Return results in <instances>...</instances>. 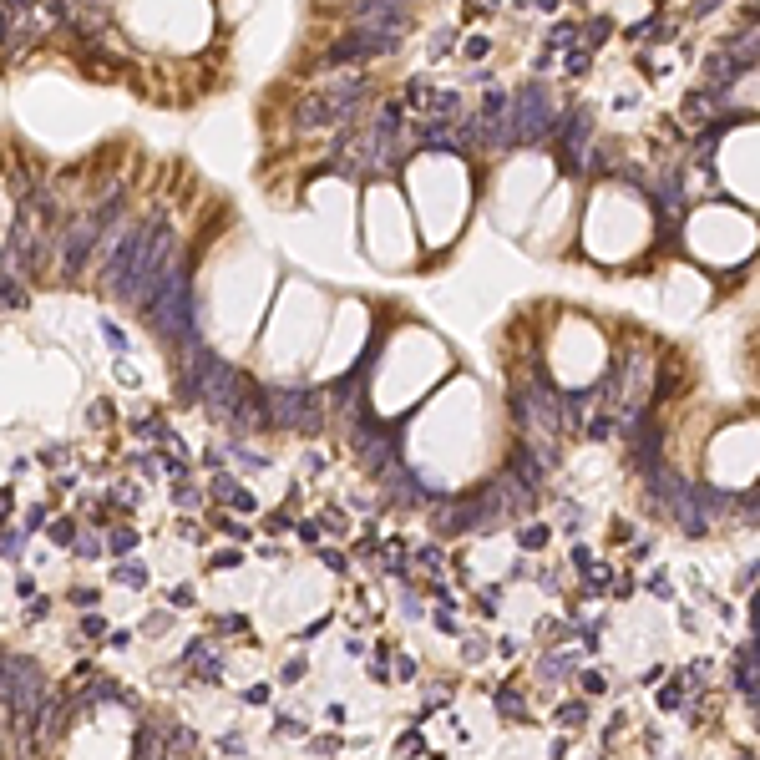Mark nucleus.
Returning <instances> with one entry per match:
<instances>
[{
    "label": "nucleus",
    "mask_w": 760,
    "mask_h": 760,
    "mask_svg": "<svg viewBox=\"0 0 760 760\" xmlns=\"http://www.w3.org/2000/svg\"><path fill=\"white\" fill-rule=\"evenodd\" d=\"M208 492H213V497H218V502H239V492H244V487H239V482H234V477H228V472H218V477H213V487H208Z\"/></svg>",
    "instance_id": "obj_6"
},
{
    "label": "nucleus",
    "mask_w": 760,
    "mask_h": 760,
    "mask_svg": "<svg viewBox=\"0 0 760 760\" xmlns=\"http://www.w3.org/2000/svg\"><path fill=\"white\" fill-rule=\"evenodd\" d=\"M168 603H173V608H193V588H178V593H168Z\"/></svg>",
    "instance_id": "obj_17"
},
{
    "label": "nucleus",
    "mask_w": 760,
    "mask_h": 760,
    "mask_svg": "<svg viewBox=\"0 0 760 760\" xmlns=\"http://www.w3.org/2000/svg\"><path fill=\"white\" fill-rule=\"evenodd\" d=\"M82 634L87 639H107V619L97 614V608H92V614H82Z\"/></svg>",
    "instance_id": "obj_11"
},
{
    "label": "nucleus",
    "mask_w": 760,
    "mask_h": 760,
    "mask_svg": "<svg viewBox=\"0 0 760 760\" xmlns=\"http://www.w3.org/2000/svg\"><path fill=\"white\" fill-rule=\"evenodd\" d=\"M173 502H178L183 512H193V507H198V487H193L188 477H178V487H173Z\"/></svg>",
    "instance_id": "obj_8"
},
{
    "label": "nucleus",
    "mask_w": 760,
    "mask_h": 760,
    "mask_svg": "<svg viewBox=\"0 0 760 760\" xmlns=\"http://www.w3.org/2000/svg\"><path fill=\"white\" fill-rule=\"evenodd\" d=\"M264 416L269 426H284V431H304L315 436L325 426V411H320V396L310 386H264Z\"/></svg>",
    "instance_id": "obj_1"
},
{
    "label": "nucleus",
    "mask_w": 760,
    "mask_h": 760,
    "mask_svg": "<svg viewBox=\"0 0 760 760\" xmlns=\"http://www.w3.org/2000/svg\"><path fill=\"white\" fill-rule=\"evenodd\" d=\"M735 684L745 690V700L755 705V649H750V644H745V649L735 654Z\"/></svg>",
    "instance_id": "obj_5"
},
{
    "label": "nucleus",
    "mask_w": 760,
    "mask_h": 760,
    "mask_svg": "<svg viewBox=\"0 0 760 760\" xmlns=\"http://www.w3.org/2000/svg\"><path fill=\"white\" fill-rule=\"evenodd\" d=\"M0 674H6V649H0Z\"/></svg>",
    "instance_id": "obj_23"
},
{
    "label": "nucleus",
    "mask_w": 760,
    "mask_h": 760,
    "mask_svg": "<svg viewBox=\"0 0 760 760\" xmlns=\"http://www.w3.org/2000/svg\"><path fill=\"white\" fill-rule=\"evenodd\" d=\"M213 624H218V634H244V629H249L244 614H223V619H213Z\"/></svg>",
    "instance_id": "obj_14"
},
{
    "label": "nucleus",
    "mask_w": 760,
    "mask_h": 760,
    "mask_svg": "<svg viewBox=\"0 0 760 760\" xmlns=\"http://www.w3.org/2000/svg\"><path fill=\"white\" fill-rule=\"evenodd\" d=\"M497 705H502V715H507V720H527V710H522V700H517L512 690H502V695H497Z\"/></svg>",
    "instance_id": "obj_13"
},
{
    "label": "nucleus",
    "mask_w": 760,
    "mask_h": 760,
    "mask_svg": "<svg viewBox=\"0 0 760 760\" xmlns=\"http://www.w3.org/2000/svg\"><path fill=\"white\" fill-rule=\"evenodd\" d=\"M11 502H16L11 492H0V522H6V517H11Z\"/></svg>",
    "instance_id": "obj_22"
},
{
    "label": "nucleus",
    "mask_w": 760,
    "mask_h": 760,
    "mask_svg": "<svg viewBox=\"0 0 760 760\" xmlns=\"http://www.w3.org/2000/svg\"><path fill=\"white\" fill-rule=\"evenodd\" d=\"M51 538H56V543H71V538H76V522H71V517L51 522Z\"/></svg>",
    "instance_id": "obj_16"
},
{
    "label": "nucleus",
    "mask_w": 760,
    "mask_h": 760,
    "mask_svg": "<svg viewBox=\"0 0 760 760\" xmlns=\"http://www.w3.org/2000/svg\"><path fill=\"white\" fill-rule=\"evenodd\" d=\"M107 548H112V553H117V558H122V553H132V548H137V532H132V527H117V532H112V543H107Z\"/></svg>",
    "instance_id": "obj_9"
},
{
    "label": "nucleus",
    "mask_w": 760,
    "mask_h": 760,
    "mask_svg": "<svg viewBox=\"0 0 760 760\" xmlns=\"http://www.w3.org/2000/svg\"><path fill=\"white\" fill-rule=\"evenodd\" d=\"M46 690H51V684H46V674H41L36 659L6 654V674H0V700L11 705L16 720H31V730H36V710H41Z\"/></svg>",
    "instance_id": "obj_2"
},
{
    "label": "nucleus",
    "mask_w": 760,
    "mask_h": 760,
    "mask_svg": "<svg viewBox=\"0 0 760 760\" xmlns=\"http://www.w3.org/2000/svg\"><path fill=\"white\" fill-rule=\"evenodd\" d=\"M188 659H198V679H223V659H218V649H208V639H193Z\"/></svg>",
    "instance_id": "obj_4"
},
{
    "label": "nucleus",
    "mask_w": 760,
    "mask_h": 760,
    "mask_svg": "<svg viewBox=\"0 0 760 760\" xmlns=\"http://www.w3.org/2000/svg\"><path fill=\"white\" fill-rule=\"evenodd\" d=\"M583 715H588V710H583V700H578V705H568V710H563V725H573V720H583Z\"/></svg>",
    "instance_id": "obj_21"
},
{
    "label": "nucleus",
    "mask_w": 760,
    "mask_h": 760,
    "mask_svg": "<svg viewBox=\"0 0 760 760\" xmlns=\"http://www.w3.org/2000/svg\"><path fill=\"white\" fill-rule=\"evenodd\" d=\"M26 553V532H0V558H21Z\"/></svg>",
    "instance_id": "obj_7"
},
{
    "label": "nucleus",
    "mask_w": 760,
    "mask_h": 760,
    "mask_svg": "<svg viewBox=\"0 0 760 760\" xmlns=\"http://www.w3.org/2000/svg\"><path fill=\"white\" fill-rule=\"evenodd\" d=\"M76 558H102V538H97V532H87V538L76 543Z\"/></svg>",
    "instance_id": "obj_15"
},
{
    "label": "nucleus",
    "mask_w": 760,
    "mask_h": 760,
    "mask_svg": "<svg viewBox=\"0 0 760 760\" xmlns=\"http://www.w3.org/2000/svg\"><path fill=\"white\" fill-rule=\"evenodd\" d=\"M117 583H122V588H147V568H142V563H127V568L117 573Z\"/></svg>",
    "instance_id": "obj_10"
},
{
    "label": "nucleus",
    "mask_w": 760,
    "mask_h": 760,
    "mask_svg": "<svg viewBox=\"0 0 760 760\" xmlns=\"http://www.w3.org/2000/svg\"><path fill=\"white\" fill-rule=\"evenodd\" d=\"M16 593H21V598H31V593H36V578H26V573H21V578H16Z\"/></svg>",
    "instance_id": "obj_19"
},
{
    "label": "nucleus",
    "mask_w": 760,
    "mask_h": 760,
    "mask_svg": "<svg viewBox=\"0 0 760 760\" xmlns=\"http://www.w3.org/2000/svg\"><path fill=\"white\" fill-rule=\"evenodd\" d=\"M168 725L158 720H137V735H132V760H173L168 755Z\"/></svg>",
    "instance_id": "obj_3"
},
{
    "label": "nucleus",
    "mask_w": 760,
    "mask_h": 760,
    "mask_svg": "<svg viewBox=\"0 0 760 760\" xmlns=\"http://www.w3.org/2000/svg\"><path fill=\"white\" fill-rule=\"evenodd\" d=\"M340 745H345L340 735H325V740H315V750H320V755H330V750H340Z\"/></svg>",
    "instance_id": "obj_18"
},
{
    "label": "nucleus",
    "mask_w": 760,
    "mask_h": 760,
    "mask_svg": "<svg viewBox=\"0 0 760 760\" xmlns=\"http://www.w3.org/2000/svg\"><path fill=\"white\" fill-rule=\"evenodd\" d=\"M299 674H304V664H299V659H289V664L279 669V679H299Z\"/></svg>",
    "instance_id": "obj_20"
},
{
    "label": "nucleus",
    "mask_w": 760,
    "mask_h": 760,
    "mask_svg": "<svg viewBox=\"0 0 760 760\" xmlns=\"http://www.w3.org/2000/svg\"><path fill=\"white\" fill-rule=\"evenodd\" d=\"M543 543H548V527H543V522H538V527H522V548H527V553H538Z\"/></svg>",
    "instance_id": "obj_12"
}]
</instances>
